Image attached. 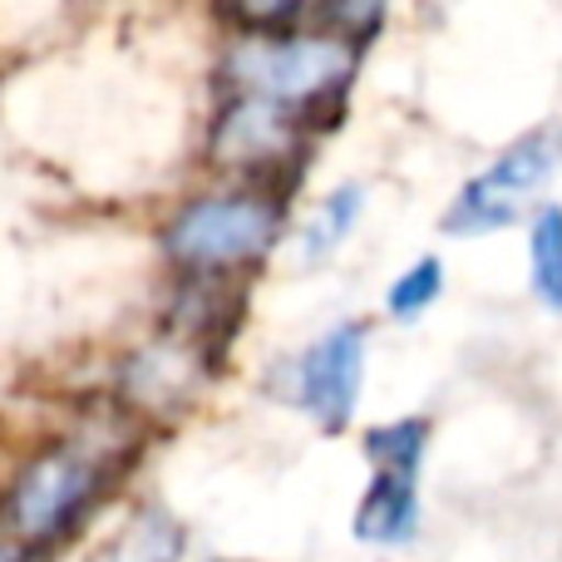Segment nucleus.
<instances>
[{"mask_svg": "<svg viewBox=\"0 0 562 562\" xmlns=\"http://www.w3.org/2000/svg\"><path fill=\"white\" fill-rule=\"evenodd\" d=\"M356 69V49L346 45V35H272L257 30L243 35L227 49V79L237 85L243 99H267L277 109L301 114L306 104L340 94Z\"/></svg>", "mask_w": 562, "mask_h": 562, "instance_id": "1", "label": "nucleus"}, {"mask_svg": "<svg viewBox=\"0 0 562 562\" xmlns=\"http://www.w3.org/2000/svg\"><path fill=\"white\" fill-rule=\"evenodd\" d=\"M281 207L262 193H207L178 207L164 243L188 272H243L272 252Z\"/></svg>", "mask_w": 562, "mask_h": 562, "instance_id": "2", "label": "nucleus"}, {"mask_svg": "<svg viewBox=\"0 0 562 562\" xmlns=\"http://www.w3.org/2000/svg\"><path fill=\"white\" fill-rule=\"evenodd\" d=\"M99 488H104V454L89 445H59L15 479L5 498V524L30 548L55 543L89 514Z\"/></svg>", "mask_w": 562, "mask_h": 562, "instance_id": "3", "label": "nucleus"}, {"mask_svg": "<svg viewBox=\"0 0 562 562\" xmlns=\"http://www.w3.org/2000/svg\"><path fill=\"white\" fill-rule=\"evenodd\" d=\"M558 164H562V128H533V134H524L514 148H504L484 173H474L459 188L445 227L459 237L514 227L518 217H524V207L543 193V183L553 178Z\"/></svg>", "mask_w": 562, "mask_h": 562, "instance_id": "4", "label": "nucleus"}, {"mask_svg": "<svg viewBox=\"0 0 562 562\" xmlns=\"http://www.w3.org/2000/svg\"><path fill=\"white\" fill-rule=\"evenodd\" d=\"M277 380L291 405L306 409L321 429H346L356 415L360 380H366V326L360 321L330 326L301 356H291Z\"/></svg>", "mask_w": 562, "mask_h": 562, "instance_id": "5", "label": "nucleus"}, {"mask_svg": "<svg viewBox=\"0 0 562 562\" xmlns=\"http://www.w3.org/2000/svg\"><path fill=\"white\" fill-rule=\"evenodd\" d=\"M296 144H301V124L291 109L237 94V104L213 128V164L237 168V173H267L281 158L296 154Z\"/></svg>", "mask_w": 562, "mask_h": 562, "instance_id": "6", "label": "nucleus"}, {"mask_svg": "<svg viewBox=\"0 0 562 562\" xmlns=\"http://www.w3.org/2000/svg\"><path fill=\"white\" fill-rule=\"evenodd\" d=\"M419 528V494H415V479L405 474H375L370 494L360 498V514H356V538L380 548H395L409 543Z\"/></svg>", "mask_w": 562, "mask_h": 562, "instance_id": "7", "label": "nucleus"}, {"mask_svg": "<svg viewBox=\"0 0 562 562\" xmlns=\"http://www.w3.org/2000/svg\"><path fill=\"white\" fill-rule=\"evenodd\" d=\"M360 207H366V188H360V183H340L336 193L321 198L316 213H311V223L301 227V257H306V262H316V257L336 252V247L350 237V227H356Z\"/></svg>", "mask_w": 562, "mask_h": 562, "instance_id": "8", "label": "nucleus"}, {"mask_svg": "<svg viewBox=\"0 0 562 562\" xmlns=\"http://www.w3.org/2000/svg\"><path fill=\"white\" fill-rule=\"evenodd\" d=\"M429 445V419H395V425H375L366 435V454L375 464V474H405L415 479L425 464Z\"/></svg>", "mask_w": 562, "mask_h": 562, "instance_id": "9", "label": "nucleus"}, {"mask_svg": "<svg viewBox=\"0 0 562 562\" xmlns=\"http://www.w3.org/2000/svg\"><path fill=\"white\" fill-rule=\"evenodd\" d=\"M528 257H533V291L548 311L562 316V207H538L528 227Z\"/></svg>", "mask_w": 562, "mask_h": 562, "instance_id": "10", "label": "nucleus"}, {"mask_svg": "<svg viewBox=\"0 0 562 562\" xmlns=\"http://www.w3.org/2000/svg\"><path fill=\"white\" fill-rule=\"evenodd\" d=\"M183 548V528L168 514H138L128 524V533L119 538L114 562H173Z\"/></svg>", "mask_w": 562, "mask_h": 562, "instance_id": "11", "label": "nucleus"}, {"mask_svg": "<svg viewBox=\"0 0 562 562\" xmlns=\"http://www.w3.org/2000/svg\"><path fill=\"white\" fill-rule=\"evenodd\" d=\"M439 291H445V267H439V257H419L415 267H405V272L395 277V286H390V296H385V311L395 321H415L435 306Z\"/></svg>", "mask_w": 562, "mask_h": 562, "instance_id": "12", "label": "nucleus"}, {"mask_svg": "<svg viewBox=\"0 0 562 562\" xmlns=\"http://www.w3.org/2000/svg\"><path fill=\"white\" fill-rule=\"evenodd\" d=\"M311 5H321V0H233V10L252 25H277V20H291Z\"/></svg>", "mask_w": 562, "mask_h": 562, "instance_id": "13", "label": "nucleus"}, {"mask_svg": "<svg viewBox=\"0 0 562 562\" xmlns=\"http://www.w3.org/2000/svg\"><path fill=\"white\" fill-rule=\"evenodd\" d=\"M0 562H20V558H15V553H5V548H0Z\"/></svg>", "mask_w": 562, "mask_h": 562, "instance_id": "14", "label": "nucleus"}]
</instances>
